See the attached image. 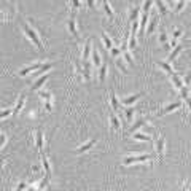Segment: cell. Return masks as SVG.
<instances>
[{
	"instance_id": "27",
	"label": "cell",
	"mask_w": 191,
	"mask_h": 191,
	"mask_svg": "<svg viewBox=\"0 0 191 191\" xmlns=\"http://www.w3.org/2000/svg\"><path fill=\"white\" fill-rule=\"evenodd\" d=\"M102 5H104V10H105V13H107V16L110 18V19H113V10H112L110 3H108V2H102Z\"/></svg>"
},
{
	"instance_id": "46",
	"label": "cell",
	"mask_w": 191,
	"mask_h": 191,
	"mask_svg": "<svg viewBox=\"0 0 191 191\" xmlns=\"http://www.w3.org/2000/svg\"><path fill=\"white\" fill-rule=\"evenodd\" d=\"M46 191H51V186H46Z\"/></svg>"
},
{
	"instance_id": "24",
	"label": "cell",
	"mask_w": 191,
	"mask_h": 191,
	"mask_svg": "<svg viewBox=\"0 0 191 191\" xmlns=\"http://www.w3.org/2000/svg\"><path fill=\"white\" fill-rule=\"evenodd\" d=\"M92 64L96 65V67H100L102 65V61H100V56H99V53L97 51H92Z\"/></svg>"
},
{
	"instance_id": "13",
	"label": "cell",
	"mask_w": 191,
	"mask_h": 191,
	"mask_svg": "<svg viewBox=\"0 0 191 191\" xmlns=\"http://www.w3.org/2000/svg\"><path fill=\"white\" fill-rule=\"evenodd\" d=\"M132 139H135V140L151 142V137H150V135H147V134H142V132H134V134H132Z\"/></svg>"
},
{
	"instance_id": "5",
	"label": "cell",
	"mask_w": 191,
	"mask_h": 191,
	"mask_svg": "<svg viewBox=\"0 0 191 191\" xmlns=\"http://www.w3.org/2000/svg\"><path fill=\"white\" fill-rule=\"evenodd\" d=\"M164 143H166L164 137L159 135L158 140H156V153H158V159L159 161H162V155H164Z\"/></svg>"
},
{
	"instance_id": "21",
	"label": "cell",
	"mask_w": 191,
	"mask_h": 191,
	"mask_svg": "<svg viewBox=\"0 0 191 191\" xmlns=\"http://www.w3.org/2000/svg\"><path fill=\"white\" fill-rule=\"evenodd\" d=\"M155 5L158 7V11H159V15H161V16H164L166 13H167V7H166L164 3H162L161 0H158V2H155Z\"/></svg>"
},
{
	"instance_id": "3",
	"label": "cell",
	"mask_w": 191,
	"mask_h": 191,
	"mask_svg": "<svg viewBox=\"0 0 191 191\" xmlns=\"http://www.w3.org/2000/svg\"><path fill=\"white\" fill-rule=\"evenodd\" d=\"M180 107H182V102H172V104H169L166 107H162L161 110H158L156 112V116H162V115H166V113H170V112L177 110V108H180Z\"/></svg>"
},
{
	"instance_id": "41",
	"label": "cell",
	"mask_w": 191,
	"mask_h": 191,
	"mask_svg": "<svg viewBox=\"0 0 191 191\" xmlns=\"http://www.w3.org/2000/svg\"><path fill=\"white\" fill-rule=\"evenodd\" d=\"M5 140H7V135L5 134H0V148L3 147V143H5Z\"/></svg>"
},
{
	"instance_id": "6",
	"label": "cell",
	"mask_w": 191,
	"mask_h": 191,
	"mask_svg": "<svg viewBox=\"0 0 191 191\" xmlns=\"http://www.w3.org/2000/svg\"><path fill=\"white\" fill-rule=\"evenodd\" d=\"M97 142V137H94V139H91L89 142H86L85 145H81L80 148H77V155H81V153H86L88 150H91L92 147H94V143Z\"/></svg>"
},
{
	"instance_id": "33",
	"label": "cell",
	"mask_w": 191,
	"mask_h": 191,
	"mask_svg": "<svg viewBox=\"0 0 191 191\" xmlns=\"http://www.w3.org/2000/svg\"><path fill=\"white\" fill-rule=\"evenodd\" d=\"M13 113V108H7V110H2L0 112V119H5L7 116H10Z\"/></svg>"
},
{
	"instance_id": "40",
	"label": "cell",
	"mask_w": 191,
	"mask_h": 191,
	"mask_svg": "<svg viewBox=\"0 0 191 191\" xmlns=\"http://www.w3.org/2000/svg\"><path fill=\"white\" fill-rule=\"evenodd\" d=\"M118 67H119V70H121V72H128V70H126V67L123 65V61H121V59H118Z\"/></svg>"
},
{
	"instance_id": "30",
	"label": "cell",
	"mask_w": 191,
	"mask_h": 191,
	"mask_svg": "<svg viewBox=\"0 0 191 191\" xmlns=\"http://www.w3.org/2000/svg\"><path fill=\"white\" fill-rule=\"evenodd\" d=\"M110 104H112V107L115 108V110H119L121 104H119V100L116 99V96H115V94H112V96H110Z\"/></svg>"
},
{
	"instance_id": "7",
	"label": "cell",
	"mask_w": 191,
	"mask_h": 191,
	"mask_svg": "<svg viewBox=\"0 0 191 191\" xmlns=\"http://www.w3.org/2000/svg\"><path fill=\"white\" fill-rule=\"evenodd\" d=\"M40 156H42V164H43V169H45V177L46 179H49V174H51V167H49V161H48V158H46V155H45V151L42 150L40 151Z\"/></svg>"
},
{
	"instance_id": "14",
	"label": "cell",
	"mask_w": 191,
	"mask_h": 191,
	"mask_svg": "<svg viewBox=\"0 0 191 191\" xmlns=\"http://www.w3.org/2000/svg\"><path fill=\"white\" fill-rule=\"evenodd\" d=\"M140 97H142V94H134V96H131V97H126V99L123 100L121 104L128 107V105H132V104H134L135 100H137V99H140Z\"/></svg>"
},
{
	"instance_id": "29",
	"label": "cell",
	"mask_w": 191,
	"mask_h": 191,
	"mask_svg": "<svg viewBox=\"0 0 191 191\" xmlns=\"http://www.w3.org/2000/svg\"><path fill=\"white\" fill-rule=\"evenodd\" d=\"M159 42H161L162 45L166 46V49L169 48V42H167V34H166L164 30H161V34H159Z\"/></svg>"
},
{
	"instance_id": "4",
	"label": "cell",
	"mask_w": 191,
	"mask_h": 191,
	"mask_svg": "<svg viewBox=\"0 0 191 191\" xmlns=\"http://www.w3.org/2000/svg\"><path fill=\"white\" fill-rule=\"evenodd\" d=\"M43 64H45V62H37V64H32V65H29V67H24V69H21V70H19V75H21V77H24V75L30 73V72L40 70V69L43 67Z\"/></svg>"
},
{
	"instance_id": "36",
	"label": "cell",
	"mask_w": 191,
	"mask_h": 191,
	"mask_svg": "<svg viewBox=\"0 0 191 191\" xmlns=\"http://www.w3.org/2000/svg\"><path fill=\"white\" fill-rule=\"evenodd\" d=\"M119 53H121V51H119V48H116V46H115V48H112V49H110V56L116 58V56H119Z\"/></svg>"
},
{
	"instance_id": "16",
	"label": "cell",
	"mask_w": 191,
	"mask_h": 191,
	"mask_svg": "<svg viewBox=\"0 0 191 191\" xmlns=\"http://www.w3.org/2000/svg\"><path fill=\"white\" fill-rule=\"evenodd\" d=\"M156 24H158V18L150 19V22H148V26H147V34H148V35L155 32V29H156Z\"/></svg>"
},
{
	"instance_id": "10",
	"label": "cell",
	"mask_w": 191,
	"mask_h": 191,
	"mask_svg": "<svg viewBox=\"0 0 191 191\" xmlns=\"http://www.w3.org/2000/svg\"><path fill=\"white\" fill-rule=\"evenodd\" d=\"M156 64L161 67V69H164V70H166V72H167L170 77H172V75H175V70H174L172 67H170V64H169V62H164V61H158Z\"/></svg>"
},
{
	"instance_id": "38",
	"label": "cell",
	"mask_w": 191,
	"mask_h": 191,
	"mask_svg": "<svg viewBox=\"0 0 191 191\" xmlns=\"http://www.w3.org/2000/svg\"><path fill=\"white\" fill-rule=\"evenodd\" d=\"M135 43H137V40H135V37H131L129 38V49H132L135 46Z\"/></svg>"
},
{
	"instance_id": "19",
	"label": "cell",
	"mask_w": 191,
	"mask_h": 191,
	"mask_svg": "<svg viewBox=\"0 0 191 191\" xmlns=\"http://www.w3.org/2000/svg\"><path fill=\"white\" fill-rule=\"evenodd\" d=\"M89 51H91V40H88V42L85 43V48H83V62L88 61V58H89Z\"/></svg>"
},
{
	"instance_id": "28",
	"label": "cell",
	"mask_w": 191,
	"mask_h": 191,
	"mask_svg": "<svg viewBox=\"0 0 191 191\" xmlns=\"http://www.w3.org/2000/svg\"><path fill=\"white\" fill-rule=\"evenodd\" d=\"M105 75H107V64H102L99 67V81H104Z\"/></svg>"
},
{
	"instance_id": "42",
	"label": "cell",
	"mask_w": 191,
	"mask_h": 191,
	"mask_svg": "<svg viewBox=\"0 0 191 191\" xmlns=\"http://www.w3.org/2000/svg\"><path fill=\"white\" fill-rule=\"evenodd\" d=\"M24 189H26V183H19L18 188H16L15 191H24Z\"/></svg>"
},
{
	"instance_id": "34",
	"label": "cell",
	"mask_w": 191,
	"mask_h": 191,
	"mask_svg": "<svg viewBox=\"0 0 191 191\" xmlns=\"http://www.w3.org/2000/svg\"><path fill=\"white\" fill-rule=\"evenodd\" d=\"M182 37V30L180 29H175L174 32H172V38H174V42H177V38H180Z\"/></svg>"
},
{
	"instance_id": "1",
	"label": "cell",
	"mask_w": 191,
	"mask_h": 191,
	"mask_svg": "<svg viewBox=\"0 0 191 191\" xmlns=\"http://www.w3.org/2000/svg\"><path fill=\"white\" fill-rule=\"evenodd\" d=\"M21 27H22V30L26 32V35L32 40V43H34L35 46H38L40 51H45V45L42 43V38H40V35L30 27V24L26 22V21H21Z\"/></svg>"
},
{
	"instance_id": "18",
	"label": "cell",
	"mask_w": 191,
	"mask_h": 191,
	"mask_svg": "<svg viewBox=\"0 0 191 191\" xmlns=\"http://www.w3.org/2000/svg\"><path fill=\"white\" fill-rule=\"evenodd\" d=\"M180 91V96H182V99L185 100V104L189 107L191 105V102H189V97H188V86H183L182 89H179Z\"/></svg>"
},
{
	"instance_id": "43",
	"label": "cell",
	"mask_w": 191,
	"mask_h": 191,
	"mask_svg": "<svg viewBox=\"0 0 191 191\" xmlns=\"http://www.w3.org/2000/svg\"><path fill=\"white\" fill-rule=\"evenodd\" d=\"M45 108H46L48 112H51V110H53V105H51L49 102H45Z\"/></svg>"
},
{
	"instance_id": "32",
	"label": "cell",
	"mask_w": 191,
	"mask_h": 191,
	"mask_svg": "<svg viewBox=\"0 0 191 191\" xmlns=\"http://www.w3.org/2000/svg\"><path fill=\"white\" fill-rule=\"evenodd\" d=\"M134 112H135V110H134L132 107H129V108H126V110H124V116H126V119H128V121H131V119H132Z\"/></svg>"
},
{
	"instance_id": "23",
	"label": "cell",
	"mask_w": 191,
	"mask_h": 191,
	"mask_svg": "<svg viewBox=\"0 0 191 191\" xmlns=\"http://www.w3.org/2000/svg\"><path fill=\"white\" fill-rule=\"evenodd\" d=\"M182 49H183V46H182V45H177V46L172 49V53L169 54V62H170V61H174V59L177 58V54H179Z\"/></svg>"
},
{
	"instance_id": "45",
	"label": "cell",
	"mask_w": 191,
	"mask_h": 191,
	"mask_svg": "<svg viewBox=\"0 0 191 191\" xmlns=\"http://www.w3.org/2000/svg\"><path fill=\"white\" fill-rule=\"evenodd\" d=\"M2 164H3V159H0V167H2Z\"/></svg>"
},
{
	"instance_id": "9",
	"label": "cell",
	"mask_w": 191,
	"mask_h": 191,
	"mask_svg": "<svg viewBox=\"0 0 191 191\" xmlns=\"http://www.w3.org/2000/svg\"><path fill=\"white\" fill-rule=\"evenodd\" d=\"M24 100H26V94H21V96H19V99L16 100L15 108H13V115H18V113L21 112V108H22V105H24Z\"/></svg>"
},
{
	"instance_id": "37",
	"label": "cell",
	"mask_w": 191,
	"mask_h": 191,
	"mask_svg": "<svg viewBox=\"0 0 191 191\" xmlns=\"http://www.w3.org/2000/svg\"><path fill=\"white\" fill-rule=\"evenodd\" d=\"M40 96H42L46 102H51V94L49 92H40Z\"/></svg>"
},
{
	"instance_id": "44",
	"label": "cell",
	"mask_w": 191,
	"mask_h": 191,
	"mask_svg": "<svg viewBox=\"0 0 191 191\" xmlns=\"http://www.w3.org/2000/svg\"><path fill=\"white\" fill-rule=\"evenodd\" d=\"M72 5H73V7H75V8H78V7H81V3H80V2H78V0H75V2H73V3H72Z\"/></svg>"
},
{
	"instance_id": "8",
	"label": "cell",
	"mask_w": 191,
	"mask_h": 191,
	"mask_svg": "<svg viewBox=\"0 0 191 191\" xmlns=\"http://www.w3.org/2000/svg\"><path fill=\"white\" fill-rule=\"evenodd\" d=\"M48 77H49L48 73H43V75H42V77H40V78H38V80L35 81V83L32 85V89H34V91H37V89H40V88H42V86H43V85L46 83V80H48Z\"/></svg>"
},
{
	"instance_id": "2",
	"label": "cell",
	"mask_w": 191,
	"mask_h": 191,
	"mask_svg": "<svg viewBox=\"0 0 191 191\" xmlns=\"http://www.w3.org/2000/svg\"><path fill=\"white\" fill-rule=\"evenodd\" d=\"M151 159H155V155L153 153L140 155V156H128V158L123 159V164L129 166V164H134V162H147V161H151Z\"/></svg>"
},
{
	"instance_id": "22",
	"label": "cell",
	"mask_w": 191,
	"mask_h": 191,
	"mask_svg": "<svg viewBox=\"0 0 191 191\" xmlns=\"http://www.w3.org/2000/svg\"><path fill=\"white\" fill-rule=\"evenodd\" d=\"M139 13H140V7H135V8H132L131 15H129V22H134V21H137V16H139Z\"/></svg>"
},
{
	"instance_id": "15",
	"label": "cell",
	"mask_w": 191,
	"mask_h": 191,
	"mask_svg": "<svg viewBox=\"0 0 191 191\" xmlns=\"http://www.w3.org/2000/svg\"><path fill=\"white\" fill-rule=\"evenodd\" d=\"M100 37H102V40H104L105 48H107V49H112V48H113V42H112V38L108 37L105 32H102V34H100Z\"/></svg>"
},
{
	"instance_id": "11",
	"label": "cell",
	"mask_w": 191,
	"mask_h": 191,
	"mask_svg": "<svg viewBox=\"0 0 191 191\" xmlns=\"http://www.w3.org/2000/svg\"><path fill=\"white\" fill-rule=\"evenodd\" d=\"M147 24H148V15H142V19H140V22H139V26H140V30H139V35H142L143 32H145V29H147Z\"/></svg>"
},
{
	"instance_id": "25",
	"label": "cell",
	"mask_w": 191,
	"mask_h": 191,
	"mask_svg": "<svg viewBox=\"0 0 191 191\" xmlns=\"http://www.w3.org/2000/svg\"><path fill=\"white\" fill-rule=\"evenodd\" d=\"M147 121H148V116H147V118H143V119H139V121H137V123H135V124L131 128V131H132V132H135L137 129H140L143 124H147Z\"/></svg>"
},
{
	"instance_id": "31",
	"label": "cell",
	"mask_w": 191,
	"mask_h": 191,
	"mask_svg": "<svg viewBox=\"0 0 191 191\" xmlns=\"http://www.w3.org/2000/svg\"><path fill=\"white\" fill-rule=\"evenodd\" d=\"M123 59H124L128 64H134V59H132V56H131V51H124V53H123Z\"/></svg>"
},
{
	"instance_id": "20",
	"label": "cell",
	"mask_w": 191,
	"mask_h": 191,
	"mask_svg": "<svg viewBox=\"0 0 191 191\" xmlns=\"http://www.w3.org/2000/svg\"><path fill=\"white\" fill-rule=\"evenodd\" d=\"M110 124H112V129H115V131H118V129L121 128L119 119H118L116 115H110Z\"/></svg>"
},
{
	"instance_id": "12",
	"label": "cell",
	"mask_w": 191,
	"mask_h": 191,
	"mask_svg": "<svg viewBox=\"0 0 191 191\" xmlns=\"http://www.w3.org/2000/svg\"><path fill=\"white\" fill-rule=\"evenodd\" d=\"M35 139H37V148L40 150V151H42V150H43V134H42V131H37V134H35Z\"/></svg>"
},
{
	"instance_id": "39",
	"label": "cell",
	"mask_w": 191,
	"mask_h": 191,
	"mask_svg": "<svg viewBox=\"0 0 191 191\" xmlns=\"http://www.w3.org/2000/svg\"><path fill=\"white\" fill-rule=\"evenodd\" d=\"M185 5H186V2H180V3H175V11L179 13V11H180V10H182V8L185 7Z\"/></svg>"
},
{
	"instance_id": "17",
	"label": "cell",
	"mask_w": 191,
	"mask_h": 191,
	"mask_svg": "<svg viewBox=\"0 0 191 191\" xmlns=\"http://www.w3.org/2000/svg\"><path fill=\"white\" fill-rule=\"evenodd\" d=\"M170 80H172V83H174V86H175L177 89H182V88H183L182 78H180L179 75H177V73H175V75H172V77H170Z\"/></svg>"
},
{
	"instance_id": "26",
	"label": "cell",
	"mask_w": 191,
	"mask_h": 191,
	"mask_svg": "<svg viewBox=\"0 0 191 191\" xmlns=\"http://www.w3.org/2000/svg\"><path fill=\"white\" fill-rule=\"evenodd\" d=\"M69 30H70L73 35H78L77 26H75V18H73V16H70V19H69Z\"/></svg>"
},
{
	"instance_id": "35",
	"label": "cell",
	"mask_w": 191,
	"mask_h": 191,
	"mask_svg": "<svg viewBox=\"0 0 191 191\" xmlns=\"http://www.w3.org/2000/svg\"><path fill=\"white\" fill-rule=\"evenodd\" d=\"M150 8H151V2L148 0V2L143 3V13H145V15H148V13H150Z\"/></svg>"
}]
</instances>
